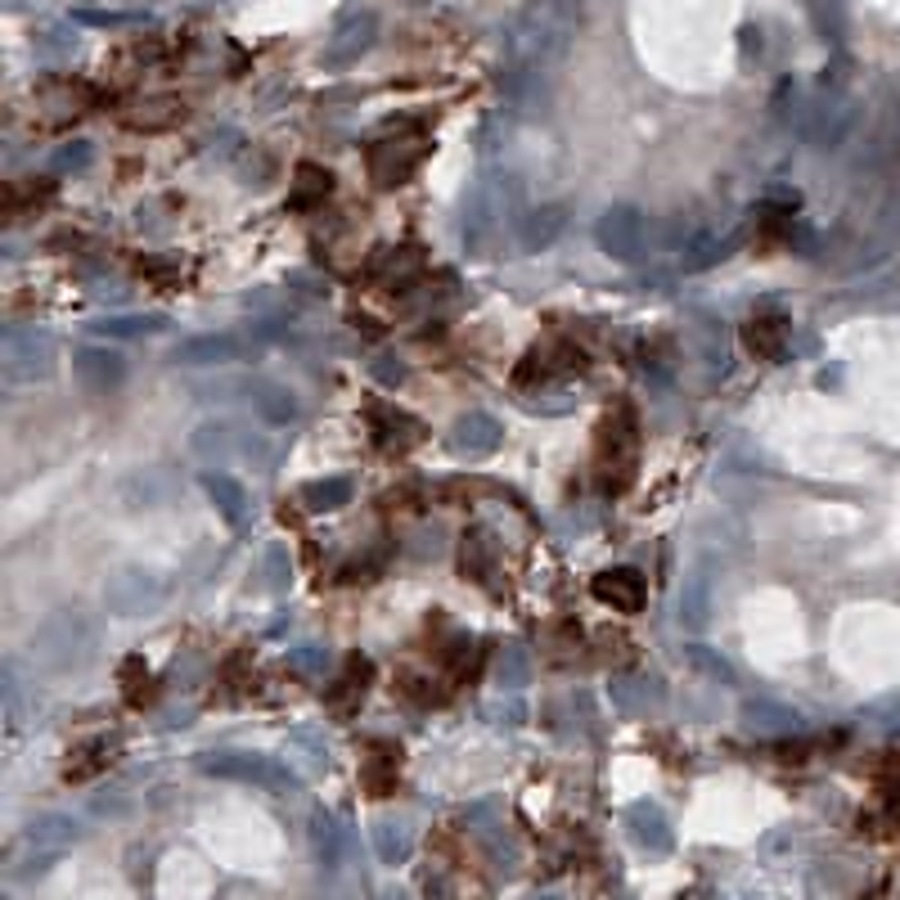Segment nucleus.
Here are the masks:
<instances>
[{
    "label": "nucleus",
    "instance_id": "f257e3e1",
    "mask_svg": "<svg viewBox=\"0 0 900 900\" xmlns=\"http://www.w3.org/2000/svg\"><path fill=\"white\" fill-rule=\"evenodd\" d=\"M640 464V424H635V410L621 401L603 414V424L594 433V477L608 496H621L631 487Z\"/></svg>",
    "mask_w": 900,
    "mask_h": 900
},
{
    "label": "nucleus",
    "instance_id": "f03ea898",
    "mask_svg": "<svg viewBox=\"0 0 900 900\" xmlns=\"http://www.w3.org/2000/svg\"><path fill=\"white\" fill-rule=\"evenodd\" d=\"M428 158V135H410V131H387L383 141L370 145L365 163H370V180L392 189L401 180L414 176V167H420Z\"/></svg>",
    "mask_w": 900,
    "mask_h": 900
},
{
    "label": "nucleus",
    "instance_id": "7ed1b4c3",
    "mask_svg": "<svg viewBox=\"0 0 900 900\" xmlns=\"http://www.w3.org/2000/svg\"><path fill=\"white\" fill-rule=\"evenodd\" d=\"M207 775L221 779H248V784H266V788H293V775H285L280 766H270L266 756H248V752H221V756H203Z\"/></svg>",
    "mask_w": 900,
    "mask_h": 900
},
{
    "label": "nucleus",
    "instance_id": "20e7f679",
    "mask_svg": "<svg viewBox=\"0 0 900 900\" xmlns=\"http://www.w3.org/2000/svg\"><path fill=\"white\" fill-rule=\"evenodd\" d=\"M370 437H374V451L379 455H405L410 446H420L424 442V424H414L410 414L392 410V405H370Z\"/></svg>",
    "mask_w": 900,
    "mask_h": 900
},
{
    "label": "nucleus",
    "instance_id": "39448f33",
    "mask_svg": "<svg viewBox=\"0 0 900 900\" xmlns=\"http://www.w3.org/2000/svg\"><path fill=\"white\" fill-rule=\"evenodd\" d=\"M640 239H644V217L640 207H612V213L599 221V244L612 252V257H635L640 252Z\"/></svg>",
    "mask_w": 900,
    "mask_h": 900
},
{
    "label": "nucleus",
    "instance_id": "423d86ee",
    "mask_svg": "<svg viewBox=\"0 0 900 900\" xmlns=\"http://www.w3.org/2000/svg\"><path fill=\"white\" fill-rule=\"evenodd\" d=\"M590 590H594L599 603H612V608H621V612L644 608V594H649V586H644V577H640L635 568H608V572H599V577L590 581Z\"/></svg>",
    "mask_w": 900,
    "mask_h": 900
},
{
    "label": "nucleus",
    "instance_id": "0eeeda50",
    "mask_svg": "<svg viewBox=\"0 0 900 900\" xmlns=\"http://www.w3.org/2000/svg\"><path fill=\"white\" fill-rule=\"evenodd\" d=\"M743 342H747L752 356H766V361L784 356V348H788V315H779V311H756V315L747 320V329H743Z\"/></svg>",
    "mask_w": 900,
    "mask_h": 900
},
{
    "label": "nucleus",
    "instance_id": "6e6552de",
    "mask_svg": "<svg viewBox=\"0 0 900 900\" xmlns=\"http://www.w3.org/2000/svg\"><path fill=\"white\" fill-rule=\"evenodd\" d=\"M496 563H500L496 540L482 531V527H473V531L464 536V545H459V568H464V577L477 581V586H492V590H496Z\"/></svg>",
    "mask_w": 900,
    "mask_h": 900
},
{
    "label": "nucleus",
    "instance_id": "1a4fd4ad",
    "mask_svg": "<svg viewBox=\"0 0 900 900\" xmlns=\"http://www.w3.org/2000/svg\"><path fill=\"white\" fill-rule=\"evenodd\" d=\"M73 370H77V379H82L91 392L117 387V383H122V374H126L122 356H117V352H108V348H82V352H73Z\"/></svg>",
    "mask_w": 900,
    "mask_h": 900
},
{
    "label": "nucleus",
    "instance_id": "9d476101",
    "mask_svg": "<svg viewBox=\"0 0 900 900\" xmlns=\"http://www.w3.org/2000/svg\"><path fill=\"white\" fill-rule=\"evenodd\" d=\"M50 370V342L41 333L28 338V348H19V338L10 333V348H6V379L10 383H32L37 374Z\"/></svg>",
    "mask_w": 900,
    "mask_h": 900
},
{
    "label": "nucleus",
    "instance_id": "9b49d317",
    "mask_svg": "<svg viewBox=\"0 0 900 900\" xmlns=\"http://www.w3.org/2000/svg\"><path fill=\"white\" fill-rule=\"evenodd\" d=\"M370 658H361V653H352L348 658V666H342V675L329 684V707L338 712V716H348L356 703H361V694L370 689Z\"/></svg>",
    "mask_w": 900,
    "mask_h": 900
},
{
    "label": "nucleus",
    "instance_id": "f8f14e48",
    "mask_svg": "<svg viewBox=\"0 0 900 900\" xmlns=\"http://www.w3.org/2000/svg\"><path fill=\"white\" fill-rule=\"evenodd\" d=\"M586 365V356L577 352V348H568V342H540V348H531V356L518 365V374L514 379H523V374H531V370H540V379H554V374H577Z\"/></svg>",
    "mask_w": 900,
    "mask_h": 900
},
{
    "label": "nucleus",
    "instance_id": "ddd939ff",
    "mask_svg": "<svg viewBox=\"0 0 900 900\" xmlns=\"http://www.w3.org/2000/svg\"><path fill=\"white\" fill-rule=\"evenodd\" d=\"M396 770H401V752L392 743H370L365 761H361V779L370 797H387L396 788Z\"/></svg>",
    "mask_w": 900,
    "mask_h": 900
},
{
    "label": "nucleus",
    "instance_id": "4468645a",
    "mask_svg": "<svg viewBox=\"0 0 900 900\" xmlns=\"http://www.w3.org/2000/svg\"><path fill=\"white\" fill-rule=\"evenodd\" d=\"M455 446L468 451V455H492L500 446V424L492 414H464L455 424Z\"/></svg>",
    "mask_w": 900,
    "mask_h": 900
},
{
    "label": "nucleus",
    "instance_id": "2eb2a0df",
    "mask_svg": "<svg viewBox=\"0 0 900 900\" xmlns=\"http://www.w3.org/2000/svg\"><path fill=\"white\" fill-rule=\"evenodd\" d=\"M207 496H213V505L226 514V523H230L235 531L248 523V492L239 487L235 477H226V473H207Z\"/></svg>",
    "mask_w": 900,
    "mask_h": 900
},
{
    "label": "nucleus",
    "instance_id": "dca6fc26",
    "mask_svg": "<svg viewBox=\"0 0 900 900\" xmlns=\"http://www.w3.org/2000/svg\"><path fill=\"white\" fill-rule=\"evenodd\" d=\"M383 285L392 289V293H405V289H414V285H420L424 280V252L420 248H396L387 261H383Z\"/></svg>",
    "mask_w": 900,
    "mask_h": 900
},
{
    "label": "nucleus",
    "instance_id": "f3484780",
    "mask_svg": "<svg viewBox=\"0 0 900 900\" xmlns=\"http://www.w3.org/2000/svg\"><path fill=\"white\" fill-rule=\"evenodd\" d=\"M329 189H333V176L324 167H315V163H302L298 176H293L289 198H293V207H302V213H307V207H320L329 198Z\"/></svg>",
    "mask_w": 900,
    "mask_h": 900
},
{
    "label": "nucleus",
    "instance_id": "a211bd4d",
    "mask_svg": "<svg viewBox=\"0 0 900 900\" xmlns=\"http://www.w3.org/2000/svg\"><path fill=\"white\" fill-rule=\"evenodd\" d=\"M252 410L261 414L266 424H293L298 420V401L285 387H275V383H257L252 387Z\"/></svg>",
    "mask_w": 900,
    "mask_h": 900
},
{
    "label": "nucleus",
    "instance_id": "6ab92c4d",
    "mask_svg": "<svg viewBox=\"0 0 900 900\" xmlns=\"http://www.w3.org/2000/svg\"><path fill=\"white\" fill-rule=\"evenodd\" d=\"M631 834H635L649 851H666V847H671V828H666V819H662L658 806H635V810H631Z\"/></svg>",
    "mask_w": 900,
    "mask_h": 900
},
{
    "label": "nucleus",
    "instance_id": "aec40b11",
    "mask_svg": "<svg viewBox=\"0 0 900 900\" xmlns=\"http://www.w3.org/2000/svg\"><path fill=\"white\" fill-rule=\"evenodd\" d=\"M167 320L158 315H108V320H95L91 333L100 338H145V333H163Z\"/></svg>",
    "mask_w": 900,
    "mask_h": 900
},
{
    "label": "nucleus",
    "instance_id": "412c9836",
    "mask_svg": "<svg viewBox=\"0 0 900 900\" xmlns=\"http://www.w3.org/2000/svg\"><path fill=\"white\" fill-rule=\"evenodd\" d=\"M348 500H352V477H324V482H311V487H307V505L315 514L342 509Z\"/></svg>",
    "mask_w": 900,
    "mask_h": 900
},
{
    "label": "nucleus",
    "instance_id": "4be33fe9",
    "mask_svg": "<svg viewBox=\"0 0 900 900\" xmlns=\"http://www.w3.org/2000/svg\"><path fill=\"white\" fill-rule=\"evenodd\" d=\"M108 756H113V743H108V738H100L95 747H82L73 761H68V784H82V779L100 775V770L108 766Z\"/></svg>",
    "mask_w": 900,
    "mask_h": 900
},
{
    "label": "nucleus",
    "instance_id": "5701e85b",
    "mask_svg": "<svg viewBox=\"0 0 900 900\" xmlns=\"http://www.w3.org/2000/svg\"><path fill=\"white\" fill-rule=\"evenodd\" d=\"M235 356V338H194L189 348L176 352V361H230Z\"/></svg>",
    "mask_w": 900,
    "mask_h": 900
},
{
    "label": "nucleus",
    "instance_id": "b1692460",
    "mask_svg": "<svg viewBox=\"0 0 900 900\" xmlns=\"http://www.w3.org/2000/svg\"><path fill=\"white\" fill-rule=\"evenodd\" d=\"M73 838H77V824H68V819H59V815H50V819L32 824V842H41V847H50V851L68 847Z\"/></svg>",
    "mask_w": 900,
    "mask_h": 900
},
{
    "label": "nucleus",
    "instance_id": "393cba45",
    "mask_svg": "<svg viewBox=\"0 0 900 900\" xmlns=\"http://www.w3.org/2000/svg\"><path fill=\"white\" fill-rule=\"evenodd\" d=\"M374 842H379V856H383L387 865H396V860L410 856V838H405V828H401V824H379Z\"/></svg>",
    "mask_w": 900,
    "mask_h": 900
},
{
    "label": "nucleus",
    "instance_id": "a878e982",
    "mask_svg": "<svg viewBox=\"0 0 900 900\" xmlns=\"http://www.w3.org/2000/svg\"><path fill=\"white\" fill-rule=\"evenodd\" d=\"M563 207H545V213L536 217V226H531V248H545V244H554V235L563 230Z\"/></svg>",
    "mask_w": 900,
    "mask_h": 900
},
{
    "label": "nucleus",
    "instance_id": "bb28decb",
    "mask_svg": "<svg viewBox=\"0 0 900 900\" xmlns=\"http://www.w3.org/2000/svg\"><path fill=\"white\" fill-rule=\"evenodd\" d=\"M797 716H788V712H779L775 703H752L747 707V725H756V730H788Z\"/></svg>",
    "mask_w": 900,
    "mask_h": 900
},
{
    "label": "nucleus",
    "instance_id": "cd10ccee",
    "mask_svg": "<svg viewBox=\"0 0 900 900\" xmlns=\"http://www.w3.org/2000/svg\"><path fill=\"white\" fill-rule=\"evenodd\" d=\"M285 559H289V549H285V545L266 549V572H261V577H266L270 590H285V586H289V563H285Z\"/></svg>",
    "mask_w": 900,
    "mask_h": 900
},
{
    "label": "nucleus",
    "instance_id": "c85d7f7f",
    "mask_svg": "<svg viewBox=\"0 0 900 900\" xmlns=\"http://www.w3.org/2000/svg\"><path fill=\"white\" fill-rule=\"evenodd\" d=\"M149 666L141 662V658H126V666H122V689H126V699L131 703H141V675H145Z\"/></svg>",
    "mask_w": 900,
    "mask_h": 900
},
{
    "label": "nucleus",
    "instance_id": "c756f323",
    "mask_svg": "<svg viewBox=\"0 0 900 900\" xmlns=\"http://www.w3.org/2000/svg\"><path fill=\"white\" fill-rule=\"evenodd\" d=\"M315 842H320V856H324V860H338V828H333L329 815L315 819Z\"/></svg>",
    "mask_w": 900,
    "mask_h": 900
},
{
    "label": "nucleus",
    "instance_id": "7c9ffc66",
    "mask_svg": "<svg viewBox=\"0 0 900 900\" xmlns=\"http://www.w3.org/2000/svg\"><path fill=\"white\" fill-rule=\"evenodd\" d=\"M82 163H91V145H86V141H77L73 149H63V154H54V167H59V172H82Z\"/></svg>",
    "mask_w": 900,
    "mask_h": 900
},
{
    "label": "nucleus",
    "instance_id": "2f4dec72",
    "mask_svg": "<svg viewBox=\"0 0 900 900\" xmlns=\"http://www.w3.org/2000/svg\"><path fill=\"white\" fill-rule=\"evenodd\" d=\"M505 658H509V666L500 662V680L523 684V680H527V653H523V649H505Z\"/></svg>",
    "mask_w": 900,
    "mask_h": 900
},
{
    "label": "nucleus",
    "instance_id": "473e14b6",
    "mask_svg": "<svg viewBox=\"0 0 900 900\" xmlns=\"http://www.w3.org/2000/svg\"><path fill=\"white\" fill-rule=\"evenodd\" d=\"M401 374H405L401 361H392V356H387V361H374V379H383V383H401Z\"/></svg>",
    "mask_w": 900,
    "mask_h": 900
},
{
    "label": "nucleus",
    "instance_id": "72a5a7b5",
    "mask_svg": "<svg viewBox=\"0 0 900 900\" xmlns=\"http://www.w3.org/2000/svg\"><path fill=\"white\" fill-rule=\"evenodd\" d=\"M536 900H554V896H536Z\"/></svg>",
    "mask_w": 900,
    "mask_h": 900
}]
</instances>
